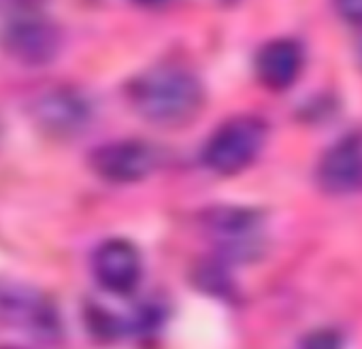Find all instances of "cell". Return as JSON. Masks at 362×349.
Here are the masks:
<instances>
[{
  "instance_id": "6da1fadb",
  "label": "cell",
  "mask_w": 362,
  "mask_h": 349,
  "mask_svg": "<svg viewBox=\"0 0 362 349\" xmlns=\"http://www.w3.org/2000/svg\"><path fill=\"white\" fill-rule=\"evenodd\" d=\"M134 111L160 128L190 124L203 107V85L194 73L173 64L153 66L128 85Z\"/></svg>"
},
{
  "instance_id": "7a4b0ae2",
  "label": "cell",
  "mask_w": 362,
  "mask_h": 349,
  "mask_svg": "<svg viewBox=\"0 0 362 349\" xmlns=\"http://www.w3.org/2000/svg\"><path fill=\"white\" fill-rule=\"evenodd\" d=\"M264 143L267 124L256 115H237L224 122L209 136L203 162L220 177H230L245 170L258 158Z\"/></svg>"
},
{
  "instance_id": "3957f363",
  "label": "cell",
  "mask_w": 362,
  "mask_h": 349,
  "mask_svg": "<svg viewBox=\"0 0 362 349\" xmlns=\"http://www.w3.org/2000/svg\"><path fill=\"white\" fill-rule=\"evenodd\" d=\"M90 166L109 184H136L156 170L158 153L143 141H115L94 149Z\"/></svg>"
},
{
  "instance_id": "277c9868",
  "label": "cell",
  "mask_w": 362,
  "mask_h": 349,
  "mask_svg": "<svg viewBox=\"0 0 362 349\" xmlns=\"http://www.w3.org/2000/svg\"><path fill=\"white\" fill-rule=\"evenodd\" d=\"M0 319L39 338H54L60 332L54 304L26 285H0Z\"/></svg>"
},
{
  "instance_id": "5b68a950",
  "label": "cell",
  "mask_w": 362,
  "mask_h": 349,
  "mask_svg": "<svg viewBox=\"0 0 362 349\" xmlns=\"http://www.w3.org/2000/svg\"><path fill=\"white\" fill-rule=\"evenodd\" d=\"M5 47L18 62L43 66L58 58L62 32L45 18H22L7 28Z\"/></svg>"
},
{
  "instance_id": "8992f818",
  "label": "cell",
  "mask_w": 362,
  "mask_h": 349,
  "mask_svg": "<svg viewBox=\"0 0 362 349\" xmlns=\"http://www.w3.org/2000/svg\"><path fill=\"white\" fill-rule=\"evenodd\" d=\"M317 184L324 192L343 196L362 190V136L334 143L317 164Z\"/></svg>"
},
{
  "instance_id": "52a82bcc",
  "label": "cell",
  "mask_w": 362,
  "mask_h": 349,
  "mask_svg": "<svg viewBox=\"0 0 362 349\" xmlns=\"http://www.w3.org/2000/svg\"><path fill=\"white\" fill-rule=\"evenodd\" d=\"M92 119L90 102L73 90H54L35 105V122L56 138H69L88 128Z\"/></svg>"
},
{
  "instance_id": "ba28073f",
  "label": "cell",
  "mask_w": 362,
  "mask_h": 349,
  "mask_svg": "<svg viewBox=\"0 0 362 349\" xmlns=\"http://www.w3.org/2000/svg\"><path fill=\"white\" fill-rule=\"evenodd\" d=\"M96 281L111 294L126 296L136 290L141 281V254L124 239L105 241L92 260Z\"/></svg>"
},
{
  "instance_id": "9c48e42d",
  "label": "cell",
  "mask_w": 362,
  "mask_h": 349,
  "mask_svg": "<svg viewBox=\"0 0 362 349\" xmlns=\"http://www.w3.org/2000/svg\"><path fill=\"white\" fill-rule=\"evenodd\" d=\"M303 49L292 39H275L256 56V75L269 90H288L300 75Z\"/></svg>"
},
{
  "instance_id": "30bf717a",
  "label": "cell",
  "mask_w": 362,
  "mask_h": 349,
  "mask_svg": "<svg viewBox=\"0 0 362 349\" xmlns=\"http://www.w3.org/2000/svg\"><path fill=\"white\" fill-rule=\"evenodd\" d=\"M207 228L237 256L250 254L260 230V215L250 209H218L207 215Z\"/></svg>"
},
{
  "instance_id": "8fae6325",
  "label": "cell",
  "mask_w": 362,
  "mask_h": 349,
  "mask_svg": "<svg viewBox=\"0 0 362 349\" xmlns=\"http://www.w3.org/2000/svg\"><path fill=\"white\" fill-rule=\"evenodd\" d=\"M339 16L356 26H362V0H334Z\"/></svg>"
},
{
  "instance_id": "7c38bea8",
  "label": "cell",
  "mask_w": 362,
  "mask_h": 349,
  "mask_svg": "<svg viewBox=\"0 0 362 349\" xmlns=\"http://www.w3.org/2000/svg\"><path fill=\"white\" fill-rule=\"evenodd\" d=\"M136 5H143V7H156V5H162L166 0H132Z\"/></svg>"
}]
</instances>
